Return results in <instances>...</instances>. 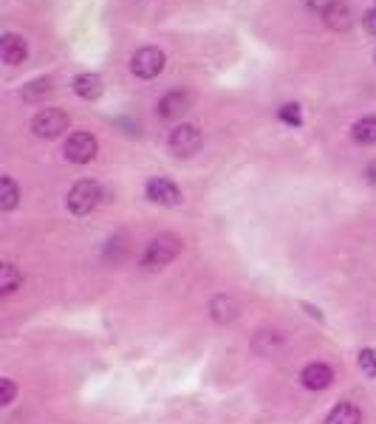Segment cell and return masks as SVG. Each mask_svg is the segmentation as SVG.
Here are the masks:
<instances>
[{"label":"cell","mask_w":376,"mask_h":424,"mask_svg":"<svg viewBox=\"0 0 376 424\" xmlns=\"http://www.w3.org/2000/svg\"><path fill=\"white\" fill-rule=\"evenodd\" d=\"M145 196H148V201L158 204V207H181L184 204L181 187L173 178H167V176H153V178H148Z\"/></svg>","instance_id":"cell-7"},{"label":"cell","mask_w":376,"mask_h":424,"mask_svg":"<svg viewBox=\"0 0 376 424\" xmlns=\"http://www.w3.org/2000/svg\"><path fill=\"white\" fill-rule=\"evenodd\" d=\"M96 153H99V141L88 131H76L63 144V156L71 164H91L96 158Z\"/></svg>","instance_id":"cell-8"},{"label":"cell","mask_w":376,"mask_h":424,"mask_svg":"<svg viewBox=\"0 0 376 424\" xmlns=\"http://www.w3.org/2000/svg\"><path fill=\"white\" fill-rule=\"evenodd\" d=\"M51 94H54V82H51V76H34L31 82H26V85L20 88L23 102H43V99L51 96Z\"/></svg>","instance_id":"cell-14"},{"label":"cell","mask_w":376,"mask_h":424,"mask_svg":"<svg viewBox=\"0 0 376 424\" xmlns=\"http://www.w3.org/2000/svg\"><path fill=\"white\" fill-rule=\"evenodd\" d=\"M128 69L136 79H156L161 71L167 69V54L158 46H142L131 54Z\"/></svg>","instance_id":"cell-3"},{"label":"cell","mask_w":376,"mask_h":424,"mask_svg":"<svg viewBox=\"0 0 376 424\" xmlns=\"http://www.w3.org/2000/svg\"><path fill=\"white\" fill-rule=\"evenodd\" d=\"M99 201H102V184L93 181V178H79L66 196V207L74 218L91 215L99 207Z\"/></svg>","instance_id":"cell-2"},{"label":"cell","mask_w":376,"mask_h":424,"mask_svg":"<svg viewBox=\"0 0 376 424\" xmlns=\"http://www.w3.org/2000/svg\"><path fill=\"white\" fill-rule=\"evenodd\" d=\"M193 102H195V96H193L190 88H173V91H167L164 96H158V102H156V116L164 119V122H178V119L193 108Z\"/></svg>","instance_id":"cell-6"},{"label":"cell","mask_w":376,"mask_h":424,"mask_svg":"<svg viewBox=\"0 0 376 424\" xmlns=\"http://www.w3.org/2000/svg\"><path fill=\"white\" fill-rule=\"evenodd\" d=\"M328 3H331V0H303V6H305L308 11H320V14L325 11V6H328Z\"/></svg>","instance_id":"cell-24"},{"label":"cell","mask_w":376,"mask_h":424,"mask_svg":"<svg viewBox=\"0 0 376 424\" xmlns=\"http://www.w3.org/2000/svg\"><path fill=\"white\" fill-rule=\"evenodd\" d=\"M357 362H360V368H362V373H365V376L376 379V351L374 348H362Z\"/></svg>","instance_id":"cell-20"},{"label":"cell","mask_w":376,"mask_h":424,"mask_svg":"<svg viewBox=\"0 0 376 424\" xmlns=\"http://www.w3.org/2000/svg\"><path fill=\"white\" fill-rule=\"evenodd\" d=\"M320 17L331 31H348L354 26V9L348 0H331Z\"/></svg>","instance_id":"cell-11"},{"label":"cell","mask_w":376,"mask_h":424,"mask_svg":"<svg viewBox=\"0 0 376 424\" xmlns=\"http://www.w3.org/2000/svg\"><path fill=\"white\" fill-rule=\"evenodd\" d=\"M238 311H240V306H238V300L232 297V294H215L213 300H210V317L215 320V323H232L235 317H238Z\"/></svg>","instance_id":"cell-13"},{"label":"cell","mask_w":376,"mask_h":424,"mask_svg":"<svg viewBox=\"0 0 376 424\" xmlns=\"http://www.w3.org/2000/svg\"><path fill=\"white\" fill-rule=\"evenodd\" d=\"M71 91L85 102H96L105 94V79L96 71H82L71 79Z\"/></svg>","instance_id":"cell-12"},{"label":"cell","mask_w":376,"mask_h":424,"mask_svg":"<svg viewBox=\"0 0 376 424\" xmlns=\"http://www.w3.org/2000/svg\"><path fill=\"white\" fill-rule=\"evenodd\" d=\"M278 119L286 125V128H300L303 125V108L298 102H283L278 108Z\"/></svg>","instance_id":"cell-19"},{"label":"cell","mask_w":376,"mask_h":424,"mask_svg":"<svg viewBox=\"0 0 376 424\" xmlns=\"http://www.w3.org/2000/svg\"><path fill=\"white\" fill-rule=\"evenodd\" d=\"M14 396H17V385H14L11 379H0V405H3V408L11 405Z\"/></svg>","instance_id":"cell-21"},{"label":"cell","mask_w":376,"mask_h":424,"mask_svg":"<svg viewBox=\"0 0 376 424\" xmlns=\"http://www.w3.org/2000/svg\"><path fill=\"white\" fill-rule=\"evenodd\" d=\"M17 288H23V275H20V269H17L14 263H3V266H0V294L9 297V294H14Z\"/></svg>","instance_id":"cell-18"},{"label":"cell","mask_w":376,"mask_h":424,"mask_svg":"<svg viewBox=\"0 0 376 424\" xmlns=\"http://www.w3.org/2000/svg\"><path fill=\"white\" fill-rule=\"evenodd\" d=\"M300 382L305 390H328L334 385V368L325 362H308L300 370Z\"/></svg>","instance_id":"cell-10"},{"label":"cell","mask_w":376,"mask_h":424,"mask_svg":"<svg viewBox=\"0 0 376 424\" xmlns=\"http://www.w3.org/2000/svg\"><path fill=\"white\" fill-rule=\"evenodd\" d=\"M68 125H71V116L63 108H40L31 119V131L40 139H57L68 131Z\"/></svg>","instance_id":"cell-5"},{"label":"cell","mask_w":376,"mask_h":424,"mask_svg":"<svg viewBox=\"0 0 376 424\" xmlns=\"http://www.w3.org/2000/svg\"><path fill=\"white\" fill-rule=\"evenodd\" d=\"M0 60L9 69H17L29 60V40L17 31H3L0 34Z\"/></svg>","instance_id":"cell-9"},{"label":"cell","mask_w":376,"mask_h":424,"mask_svg":"<svg viewBox=\"0 0 376 424\" xmlns=\"http://www.w3.org/2000/svg\"><path fill=\"white\" fill-rule=\"evenodd\" d=\"M322 424H362V410L354 402H340L328 410Z\"/></svg>","instance_id":"cell-15"},{"label":"cell","mask_w":376,"mask_h":424,"mask_svg":"<svg viewBox=\"0 0 376 424\" xmlns=\"http://www.w3.org/2000/svg\"><path fill=\"white\" fill-rule=\"evenodd\" d=\"M20 204V187L11 176H0V210L11 212Z\"/></svg>","instance_id":"cell-17"},{"label":"cell","mask_w":376,"mask_h":424,"mask_svg":"<svg viewBox=\"0 0 376 424\" xmlns=\"http://www.w3.org/2000/svg\"><path fill=\"white\" fill-rule=\"evenodd\" d=\"M362 178L368 181V187H374V190H376V158H371V161L365 164V170H362Z\"/></svg>","instance_id":"cell-23"},{"label":"cell","mask_w":376,"mask_h":424,"mask_svg":"<svg viewBox=\"0 0 376 424\" xmlns=\"http://www.w3.org/2000/svg\"><path fill=\"white\" fill-rule=\"evenodd\" d=\"M351 139L357 141V144H362V147L376 144V113L362 116V119H357L351 125Z\"/></svg>","instance_id":"cell-16"},{"label":"cell","mask_w":376,"mask_h":424,"mask_svg":"<svg viewBox=\"0 0 376 424\" xmlns=\"http://www.w3.org/2000/svg\"><path fill=\"white\" fill-rule=\"evenodd\" d=\"M362 29H365L368 34H374L376 37V6H371V9L362 14Z\"/></svg>","instance_id":"cell-22"},{"label":"cell","mask_w":376,"mask_h":424,"mask_svg":"<svg viewBox=\"0 0 376 424\" xmlns=\"http://www.w3.org/2000/svg\"><path fill=\"white\" fill-rule=\"evenodd\" d=\"M181 249H184V243H181L178 235H173V232L156 235L151 243H148L145 255H142V269L145 272H161L164 266H170L181 255Z\"/></svg>","instance_id":"cell-1"},{"label":"cell","mask_w":376,"mask_h":424,"mask_svg":"<svg viewBox=\"0 0 376 424\" xmlns=\"http://www.w3.org/2000/svg\"><path fill=\"white\" fill-rule=\"evenodd\" d=\"M167 147H170L173 156H178V158H190V156H195V153L204 147V133H201L198 125H193V122H181V125H176V128L170 131Z\"/></svg>","instance_id":"cell-4"}]
</instances>
